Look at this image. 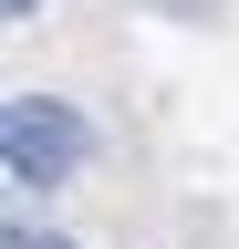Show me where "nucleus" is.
I'll use <instances>...</instances> for the list:
<instances>
[{
    "instance_id": "1",
    "label": "nucleus",
    "mask_w": 239,
    "mask_h": 249,
    "mask_svg": "<svg viewBox=\"0 0 239 249\" xmlns=\"http://www.w3.org/2000/svg\"><path fill=\"white\" fill-rule=\"evenodd\" d=\"M0 166H11V187H63L83 166V114L52 104V93H11V114H0Z\"/></svg>"
},
{
    "instance_id": "2",
    "label": "nucleus",
    "mask_w": 239,
    "mask_h": 249,
    "mask_svg": "<svg viewBox=\"0 0 239 249\" xmlns=\"http://www.w3.org/2000/svg\"><path fill=\"white\" fill-rule=\"evenodd\" d=\"M11 249H73V239H42V229H11Z\"/></svg>"
},
{
    "instance_id": "3",
    "label": "nucleus",
    "mask_w": 239,
    "mask_h": 249,
    "mask_svg": "<svg viewBox=\"0 0 239 249\" xmlns=\"http://www.w3.org/2000/svg\"><path fill=\"white\" fill-rule=\"evenodd\" d=\"M0 11H11V21H21V11H42V0H0Z\"/></svg>"
}]
</instances>
